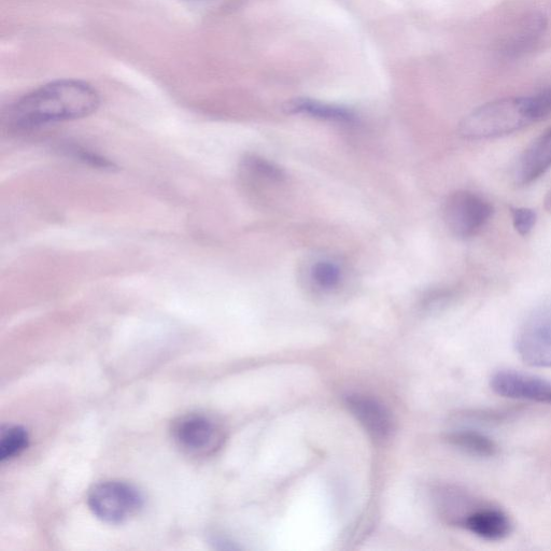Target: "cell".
<instances>
[{
  "mask_svg": "<svg viewBox=\"0 0 551 551\" xmlns=\"http://www.w3.org/2000/svg\"><path fill=\"white\" fill-rule=\"evenodd\" d=\"M100 103V95L90 84L58 80L28 93L12 105L7 126L12 132H31L42 126L86 118Z\"/></svg>",
  "mask_w": 551,
  "mask_h": 551,
  "instance_id": "1",
  "label": "cell"
},
{
  "mask_svg": "<svg viewBox=\"0 0 551 551\" xmlns=\"http://www.w3.org/2000/svg\"><path fill=\"white\" fill-rule=\"evenodd\" d=\"M535 122L530 96L503 98L469 113L459 132L465 139L483 140L510 135Z\"/></svg>",
  "mask_w": 551,
  "mask_h": 551,
  "instance_id": "2",
  "label": "cell"
},
{
  "mask_svg": "<svg viewBox=\"0 0 551 551\" xmlns=\"http://www.w3.org/2000/svg\"><path fill=\"white\" fill-rule=\"evenodd\" d=\"M88 504L98 519L106 524L120 525L138 514L144 506V497L129 483L107 480L90 490Z\"/></svg>",
  "mask_w": 551,
  "mask_h": 551,
  "instance_id": "3",
  "label": "cell"
},
{
  "mask_svg": "<svg viewBox=\"0 0 551 551\" xmlns=\"http://www.w3.org/2000/svg\"><path fill=\"white\" fill-rule=\"evenodd\" d=\"M172 434L183 454L194 458L213 456L224 442V433L219 423L203 413L177 418L173 423Z\"/></svg>",
  "mask_w": 551,
  "mask_h": 551,
  "instance_id": "4",
  "label": "cell"
},
{
  "mask_svg": "<svg viewBox=\"0 0 551 551\" xmlns=\"http://www.w3.org/2000/svg\"><path fill=\"white\" fill-rule=\"evenodd\" d=\"M492 215L491 205L473 192L452 193L444 205V220L448 230L459 238L475 236Z\"/></svg>",
  "mask_w": 551,
  "mask_h": 551,
  "instance_id": "5",
  "label": "cell"
},
{
  "mask_svg": "<svg viewBox=\"0 0 551 551\" xmlns=\"http://www.w3.org/2000/svg\"><path fill=\"white\" fill-rule=\"evenodd\" d=\"M519 356L527 364L551 367V306H543L526 319L516 337Z\"/></svg>",
  "mask_w": 551,
  "mask_h": 551,
  "instance_id": "6",
  "label": "cell"
},
{
  "mask_svg": "<svg viewBox=\"0 0 551 551\" xmlns=\"http://www.w3.org/2000/svg\"><path fill=\"white\" fill-rule=\"evenodd\" d=\"M490 387L504 398L551 405V381L539 376L499 371L491 377Z\"/></svg>",
  "mask_w": 551,
  "mask_h": 551,
  "instance_id": "7",
  "label": "cell"
},
{
  "mask_svg": "<svg viewBox=\"0 0 551 551\" xmlns=\"http://www.w3.org/2000/svg\"><path fill=\"white\" fill-rule=\"evenodd\" d=\"M551 168V129L536 138L522 153L515 167L517 186H528Z\"/></svg>",
  "mask_w": 551,
  "mask_h": 551,
  "instance_id": "8",
  "label": "cell"
},
{
  "mask_svg": "<svg viewBox=\"0 0 551 551\" xmlns=\"http://www.w3.org/2000/svg\"><path fill=\"white\" fill-rule=\"evenodd\" d=\"M461 525L488 541L504 540L513 531L510 517L494 507H478L462 518Z\"/></svg>",
  "mask_w": 551,
  "mask_h": 551,
  "instance_id": "9",
  "label": "cell"
},
{
  "mask_svg": "<svg viewBox=\"0 0 551 551\" xmlns=\"http://www.w3.org/2000/svg\"><path fill=\"white\" fill-rule=\"evenodd\" d=\"M350 411L362 423L375 439L384 440L391 432V419L385 407L374 400L364 397L348 399Z\"/></svg>",
  "mask_w": 551,
  "mask_h": 551,
  "instance_id": "10",
  "label": "cell"
},
{
  "mask_svg": "<svg viewBox=\"0 0 551 551\" xmlns=\"http://www.w3.org/2000/svg\"><path fill=\"white\" fill-rule=\"evenodd\" d=\"M285 110L294 115L299 113V115L336 122H351L355 119L353 112L344 107L324 104L308 100V98H296V100L288 102Z\"/></svg>",
  "mask_w": 551,
  "mask_h": 551,
  "instance_id": "11",
  "label": "cell"
},
{
  "mask_svg": "<svg viewBox=\"0 0 551 551\" xmlns=\"http://www.w3.org/2000/svg\"><path fill=\"white\" fill-rule=\"evenodd\" d=\"M449 439L468 454L480 458L494 457L499 451L498 445L490 437L474 431H458L452 433Z\"/></svg>",
  "mask_w": 551,
  "mask_h": 551,
  "instance_id": "12",
  "label": "cell"
},
{
  "mask_svg": "<svg viewBox=\"0 0 551 551\" xmlns=\"http://www.w3.org/2000/svg\"><path fill=\"white\" fill-rule=\"evenodd\" d=\"M240 169L244 177L260 182H281L286 177L279 166L257 155H247Z\"/></svg>",
  "mask_w": 551,
  "mask_h": 551,
  "instance_id": "13",
  "label": "cell"
},
{
  "mask_svg": "<svg viewBox=\"0 0 551 551\" xmlns=\"http://www.w3.org/2000/svg\"><path fill=\"white\" fill-rule=\"evenodd\" d=\"M30 444L27 431L20 426H7L0 435V460L2 462L19 457Z\"/></svg>",
  "mask_w": 551,
  "mask_h": 551,
  "instance_id": "14",
  "label": "cell"
},
{
  "mask_svg": "<svg viewBox=\"0 0 551 551\" xmlns=\"http://www.w3.org/2000/svg\"><path fill=\"white\" fill-rule=\"evenodd\" d=\"M312 280L315 286L323 291H332L338 288L342 281V271L332 261H318L312 267Z\"/></svg>",
  "mask_w": 551,
  "mask_h": 551,
  "instance_id": "15",
  "label": "cell"
},
{
  "mask_svg": "<svg viewBox=\"0 0 551 551\" xmlns=\"http://www.w3.org/2000/svg\"><path fill=\"white\" fill-rule=\"evenodd\" d=\"M515 230L522 236L528 235L536 223V214L529 208H515L512 210Z\"/></svg>",
  "mask_w": 551,
  "mask_h": 551,
  "instance_id": "16",
  "label": "cell"
},
{
  "mask_svg": "<svg viewBox=\"0 0 551 551\" xmlns=\"http://www.w3.org/2000/svg\"><path fill=\"white\" fill-rule=\"evenodd\" d=\"M544 204L545 209L551 214V190L546 194Z\"/></svg>",
  "mask_w": 551,
  "mask_h": 551,
  "instance_id": "17",
  "label": "cell"
}]
</instances>
